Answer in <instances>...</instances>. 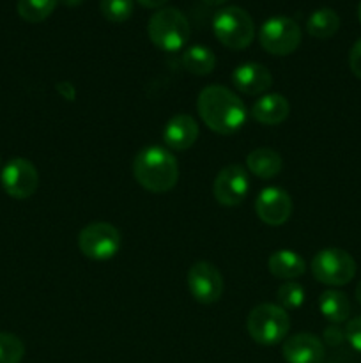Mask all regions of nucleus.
I'll list each match as a JSON object with an SVG mask.
<instances>
[{
  "label": "nucleus",
  "instance_id": "obj_1",
  "mask_svg": "<svg viewBox=\"0 0 361 363\" xmlns=\"http://www.w3.org/2000/svg\"><path fill=\"white\" fill-rule=\"evenodd\" d=\"M197 110L205 126L219 135L236 133L248 119L243 99L223 85H209L202 89L197 99Z\"/></svg>",
  "mask_w": 361,
  "mask_h": 363
},
{
  "label": "nucleus",
  "instance_id": "obj_2",
  "mask_svg": "<svg viewBox=\"0 0 361 363\" xmlns=\"http://www.w3.org/2000/svg\"><path fill=\"white\" fill-rule=\"evenodd\" d=\"M133 176L147 191L165 194L179 181V163L168 149L161 145H149L134 156Z\"/></svg>",
  "mask_w": 361,
  "mask_h": 363
},
{
  "label": "nucleus",
  "instance_id": "obj_3",
  "mask_svg": "<svg viewBox=\"0 0 361 363\" xmlns=\"http://www.w3.org/2000/svg\"><path fill=\"white\" fill-rule=\"evenodd\" d=\"M147 34L152 45L163 52H177L183 48L191 35L186 14L176 7H161L149 18Z\"/></svg>",
  "mask_w": 361,
  "mask_h": 363
},
{
  "label": "nucleus",
  "instance_id": "obj_4",
  "mask_svg": "<svg viewBox=\"0 0 361 363\" xmlns=\"http://www.w3.org/2000/svg\"><path fill=\"white\" fill-rule=\"evenodd\" d=\"M246 330L251 339L260 346H275L289 333L290 318L280 305L262 303L248 314Z\"/></svg>",
  "mask_w": 361,
  "mask_h": 363
},
{
  "label": "nucleus",
  "instance_id": "obj_5",
  "mask_svg": "<svg viewBox=\"0 0 361 363\" xmlns=\"http://www.w3.org/2000/svg\"><path fill=\"white\" fill-rule=\"evenodd\" d=\"M212 32H214L216 39L227 48L244 50L253 41L255 23L243 7L229 6L214 14Z\"/></svg>",
  "mask_w": 361,
  "mask_h": 363
},
{
  "label": "nucleus",
  "instance_id": "obj_6",
  "mask_svg": "<svg viewBox=\"0 0 361 363\" xmlns=\"http://www.w3.org/2000/svg\"><path fill=\"white\" fill-rule=\"evenodd\" d=\"M122 238L119 229L108 222H92L78 234V248L92 261H108L120 250Z\"/></svg>",
  "mask_w": 361,
  "mask_h": 363
},
{
  "label": "nucleus",
  "instance_id": "obj_7",
  "mask_svg": "<svg viewBox=\"0 0 361 363\" xmlns=\"http://www.w3.org/2000/svg\"><path fill=\"white\" fill-rule=\"evenodd\" d=\"M311 273L326 286H345L356 275V261L340 248H326L311 259Z\"/></svg>",
  "mask_w": 361,
  "mask_h": 363
},
{
  "label": "nucleus",
  "instance_id": "obj_8",
  "mask_svg": "<svg viewBox=\"0 0 361 363\" xmlns=\"http://www.w3.org/2000/svg\"><path fill=\"white\" fill-rule=\"evenodd\" d=\"M301 28L297 21L289 16H273L264 21L258 32L260 46L276 57L290 55L301 45Z\"/></svg>",
  "mask_w": 361,
  "mask_h": 363
},
{
  "label": "nucleus",
  "instance_id": "obj_9",
  "mask_svg": "<svg viewBox=\"0 0 361 363\" xmlns=\"http://www.w3.org/2000/svg\"><path fill=\"white\" fill-rule=\"evenodd\" d=\"M2 188L9 197L23 199L32 197L39 186V174L34 163L25 158H13L6 163L0 174Z\"/></svg>",
  "mask_w": 361,
  "mask_h": 363
},
{
  "label": "nucleus",
  "instance_id": "obj_10",
  "mask_svg": "<svg viewBox=\"0 0 361 363\" xmlns=\"http://www.w3.org/2000/svg\"><path fill=\"white\" fill-rule=\"evenodd\" d=\"M188 287L191 296L200 303H216L223 294V277L214 264L198 261L188 272Z\"/></svg>",
  "mask_w": 361,
  "mask_h": 363
},
{
  "label": "nucleus",
  "instance_id": "obj_11",
  "mask_svg": "<svg viewBox=\"0 0 361 363\" xmlns=\"http://www.w3.org/2000/svg\"><path fill=\"white\" fill-rule=\"evenodd\" d=\"M250 191V177L248 170L241 165H229L222 169L212 184L214 199L222 206L234 208L246 199Z\"/></svg>",
  "mask_w": 361,
  "mask_h": 363
},
{
  "label": "nucleus",
  "instance_id": "obj_12",
  "mask_svg": "<svg viewBox=\"0 0 361 363\" xmlns=\"http://www.w3.org/2000/svg\"><path fill=\"white\" fill-rule=\"evenodd\" d=\"M255 211L265 225L280 227L292 215V199L278 186L264 188L255 199Z\"/></svg>",
  "mask_w": 361,
  "mask_h": 363
},
{
  "label": "nucleus",
  "instance_id": "obj_13",
  "mask_svg": "<svg viewBox=\"0 0 361 363\" xmlns=\"http://www.w3.org/2000/svg\"><path fill=\"white\" fill-rule=\"evenodd\" d=\"M282 353L287 363H322L324 344L314 333H296L283 342Z\"/></svg>",
  "mask_w": 361,
  "mask_h": 363
},
{
  "label": "nucleus",
  "instance_id": "obj_14",
  "mask_svg": "<svg viewBox=\"0 0 361 363\" xmlns=\"http://www.w3.org/2000/svg\"><path fill=\"white\" fill-rule=\"evenodd\" d=\"M232 84L243 94L260 96L273 85V74L262 64L244 62L234 69Z\"/></svg>",
  "mask_w": 361,
  "mask_h": 363
},
{
  "label": "nucleus",
  "instance_id": "obj_15",
  "mask_svg": "<svg viewBox=\"0 0 361 363\" xmlns=\"http://www.w3.org/2000/svg\"><path fill=\"white\" fill-rule=\"evenodd\" d=\"M198 138V124L188 113H177L166 123L163 130V140L166 147L173 151H186L197 142Z\"/></svg>",
  "mask_w": 361,
  "mask_h": 363
},
{
  "label": "nucleus",
  "instance_id": "obj_16",
  "mask_svg": "<svg viewBox=\"0 0 361 363\" xmlns=\"http://www.w3.org/2000/svg\"><path fill=\"white\" fill-rule=\"evenodd\" d=\"M290 105L282 94H262L251 105V117L265 126H276L289 117Z\"/></svg>",
  "mask_w": 361,
  "mask_h": 363
},
{
  "label": "nucleus",
  "instance_id": "obj_17",
  "mask_svg": "<svg viewBox=\"0 0 361 363\" xmlns=\"http://www.w3.org/2000/svg\"><path fill=\"white\" fill-rule=\"evenodd\" d=\"M268 268L271 275L282 280H296L306 272V262L294 250H276L269 255Z\"/></svg>",
  "mask_w": 361,
  "mask_h": 363
},
{
  "label": "nucleus",
  "instance_id": "obj_18",
  "mask_svg": "<svg viewBox=\"0 0 361 363\" xmlns=\"http://www.w3.org/2000/svg\"><path fill=\"white\" fill-rule=\"evenodd\" d=\"M282 156L269 147L255 149L246 158V170L260 179H273L282 172Z\"/></svg>",
  "mask_w": 361,
  "mask_h": 363
},
{
  "label": "nucleus",
  "instance_id": "obj_19",
  "mask_svg": "<svg viewBox=\"0 0 361 363\" xmlns=\"http://www.w3.org/2000/svg\"><path fill=\"white\" fill-rule=\"evenodd\" d=\"M319 311L333 325L347 321L350 315V301L340 291H324L319 298Z\"/></svg>",
  "mask_w": 361,
  "mask_h": 363
},
{
  "label": "nucleus",
  "instance_id": "obj_20",
  "mask_svg": "<svg viewBox=\"0 0 361 363\" xmlns=\"http://www.w3.org/2000/svg\"><path fill=\"white\" fill-rule=\"evenodd\" d=\"M183 67L191 74H197V77H205V74L212 73L216 66V55L212 53V50H209L204 45H195L190 46L186 52L183 53Z\"/></svg>",
  "mask_w": 361,
  "mask_h": 363
},
{
  "label": "nucleus",
  "instance_id": "obj_21",
  "mask_svg": "<svg viewBox=\"0 0 361 363\" xmlns=\"http://www.w3.org/2000/svg\"><path fill=\"white\" fill-rule=\"evenodd\" d=\"M340 28V18L329 7L314 11L306 20V30L315 39H328L335 35Z\"/></svg>",
  "mask_w": 361,
  "mask_h": 363
},
{
  "label": "nucleus",
  "instance_id": "obj_22",
  "mask_svg": "<svg viewBox=\"0 0 361 363\" xmlns=\"http://www.w3.org/2000/svg\"><path fill=\"white\" fill-rule=\"evenodd\" d=\"M59 0H18L16 11L21 20L28 23L45 21L55 11Z\"/></svg>",
  "mask_w": 361,
  "mask_h": 363
},
{
  "label": "nucleus",
  "instance_id": "obj_23",
  "mask_svg": "<svg viewBox=\"0 0 361 363\" xmlns=\"http://www.w3.org/2000/svg\"><path fill=\"white\" fill-rule=\"evenodd\" d=\"M99 9L108 21L122 23V21L130 20V16L133 14L134 2L133 0H99Z\"/></svg>",
  "mask_w": 361,
  "mask_h": 363
},
{
  "label": "nucleus",
  "instance_id": "obj_24",
  "mask_svg": "<svg viewBox=\"0 0 361 363\" xmlns=\"http://www.w3.org/2000/svg\"><path fill=\"white\" fill-rule=\"evenodd\" d=\"M276 298H278L280 307L285 311H292V308H299L304 301V289L301 284L294 282V280H287L276 291Z\"/></svg>",
  "mask_w": 361,
  "mask_h": 363
},
{
  "label": "nucleus",
  "instance_id": "obj_25",
  "mask_svg": "<svg viewBox=\"0 0 361 363\" xmlns=\"http://www.w3.org/2000/svg\"><path fill=\"white\" fill-rule=\"evenodd\" d=\"M25 357V344L13 333L0 332V363H20Z\"/></svg>",
  "mask_w": 361,
  "mask_h": 363
},
{
  "label": "nucleus",
  "instance_id": "obj_26",
  "mask_svg": "<svg viewBox=\"0 0 361 363\" xmlns=\"http://www.w3.org/2000/svg\"><path fill=\"white\" fill-rule=\"evenodd\" d=\"M345 340L353 346V350L361 353V315L360 318H354L353 321L347 325Z\"/></svg>",
  "mask_w": 361,
  "mask_h": 363
},
{
  "label": "nucleus",
  "instance_id": "obj_27",
  "mask_svg": "<svg viewBox=\"0 0 361 363\" xmlns=\"http://www.w3.org/2000/svg\"><path fill=\"white\" fill-rule=\"evenodd\" d=\"M349 66L354 77H357L361 80V39H357L353 45V48H350Z\"/></svg>",
  "mask_w": 361,
  "mask_h": 363
},
{
  "label": "nucleus",
  "instance_id": "obj_28",
  "mask_svg": "<svg viewBox=\"0 0 361 363\" xmlns=\"http://www.w3.org/2000/svg\"><path fill=\"white\" fill-rule=\"evenodd\" d=\"M168 0H138V4H142L144 7H151V9H158V7L165 6Z\"/></svg>",
  "mask_w": 361,
  "mask_h": 363
},
{
  "label": "nucleus",
  "instance_id": "obj_29",
  "mask_svg": "<svg viewBox=\"0 0 361 363\" xmlns=\"http://www.w3.org/2000/svg\"><path fill=\"white\" fill-rule=\"evenodd\" d=\"M60 2L67 7H78L81 2H84V0H60Z\"/></svg>",
  "mask_w": 361,
  "mask_h": 363
},
{
  "label": "nucleus",
  "instance_id": "obj_30",
  "mask_svg": "<svg viewBox=\"0 0 361 363\" xmlns=\"http://www.w3.org/2000/svg\"><path fill=\"white\" fill-rule=\"evenodd\" d=\"M205 4H209V6H219V4H225L227 0H204Z\"/></svg>",
  "mask_w": 361,
  "mask_h": 363
},
{
  "label": "nucleus",
  "instance_id": "obj_31",
  "mask_svg": "<svg viewBox=\"0 0 361 363\" xmlns=\"http://www.w3.org/2000/svg\"><path fill=\"white\" fill-rule=\"evenodd\" d=\"M356 300L361 303V282L356 286Z\"/></svg>",
  "mask_w": 361,
  "mask_h": 363
},
{
  "label": "nucleus",
  "instance_id": "obj_32",
  "mask_svg": "<svg viewBox=\"0 0 361 363\" xmlns=\"http://www.w3.org/2000/svg\"><path fill=\"white\" fill-rule=\"evenodd\" d=\"M357 18H360V21H361V2H360V6H357Z\"/></svg>",
  "mask_w": 361,
  "mask_h": 363
}]
</instances>
